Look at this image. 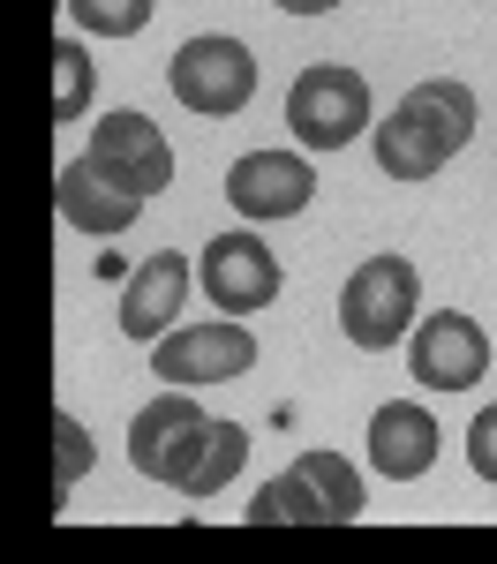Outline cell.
Returning a JSON list of instances; mask_svg holds the SVG:
<instances>
[{"mask_svg":"<svg viewBox=\"0 0 497 564\" xmlns=\"http://www.w3.org/2000/svg\"><path fill=\"white\" fill-rule=\"evenodd\" d=\"M369 467L385 481H422L437 467V422L414 399H385L369 414Z\"/></svg>","mask_w":497,"mask_h":564,"instance_id":"cell-10","label":"cell"},{"mask_svg":"<svg viewBox=\"0 0 497 564\" xmlns=\"http://www.w3.org/2000/svg\"><path fill=\"white\" fill-rule=\"evenodd\" d=\"M414 308H422V271L407 257H369L355 263V279L339 286V332L361 354H385L414 332Z\"/></svg>","mask_w":497,"mask_h":564,"instance_id":"cell-1","label":"cell"},{"mask_svg":"<svg viewBox=\"0 0 497 564\" xmlns=\"http://www.w3.org/2000/svg\"><path fill=\"white\" fill-rule=\"evenodd\" d=\"M316 196V166L302 151H249V159H234V174H226V204L241 218H294L310 212Z\"/></svg>","mask_w":497,"mask_h":564,"instance_id":"cell-8","label":"cell"},{"mask_svg":"<svg viewBox=\"0 0 497 564\" xmlns=\"http://www.w3.org/2000/svg\"><path fill=\"white\" fill-rule=\"evenodd\" d=\"M53 436H61V475H53V489L68 497V489H76V475H84V467H90V436L76 430L68 414H53Z\"/></svg>","mask_w":497,"mask_h":564,"instance_id":"cell-20","label":"cell"},{"mask_svg":"<svg viewBox=\"0 0 497 564\" xmlns=\"http://www.w3.org/2000/svg\"><path fill=\"white\" fill-rule=\"evenodd\" d=\"M445 159H452V151L422 129L407 106H392V113L377 121V174H385V181H430Z\"/></svg>","mask_w":497,"mask_h":564,"instance_id":"cell-13","label":"cell"},{"mask_svg":"<svg viewBox=\"0 0 497 564\" xmlns=\"http://www.w3.org/2000/svg\"><path fill=\"white\" fill-rule=\"evenodd\" d=\"M90 90H98V68H90L84 39H53V121H61V129L84 121Z\"/></svg>","mask_w":497,"mask_h":564,"instance_id":"cell-18","label":"cell"},{"mask_svg":"<svg viewBox=\"0 0 497 564\" xmlns=\"http://www.w3.org/2000/svg\"><path fill=\"white\" fill-rule=\"evenodd\" d=\"M467 467H475L483 481H497V406H483L475 430H467Z\"/></svg>","mask_w":497,"mask_h":564,"instance_id":"cell-21","label":"cell"},{"mask_svg":"<svg viewBox=\"0 0 497 564\" xmlns=\"http://www.w3.org/2000/svg\"><path fill=\"white\" fill-rule=\"evenodd\" d=\"M212 430V414L188 399V391H166V399H151L143 414L129 422V459H136V475H151V481H174L181 475V459L196 452V436Z\"/></svg>","mask_w":497,"mask_h":564,"instance_id":"cell-9","label":"cell"},{"mask_svg":"<svg viewBox=\"0 0 497 564\" xmlns=\"http://www.w3.org/2000/svg\"><path fill=\"white\" fill-rule=\"evenodd\" d=\"M196 279H204V302L226 308V316H257V308L279 302V257H271L257 234H219V241H204Z\"/></svg>","mask_w":497,"mask_h":564,"instance_id":"cell-6","label":"cell"},{"mask_svg":"<svg viewBox=\"0 0 497 564\" xmlns=\"http://www.w3.org/2000/svg\"><path fill=\"white\" fill-rule=\"evenodd\" d=\"M407 369H414V384H430V391H467L490 369V332L475 316H460V308H437V316L414 324Z\"/></svg>","mask_w":497,"mask_h":564,"instance_id":"cell-7","label":"cell"},{"mask_svg":"<svg viewBox=\"0 0 497 564\" xmlns=\"http://www.w3.org/2000/svg\"><path fill=\"white\" fill-rule=\"evenodd\" d=\"M68 15L84 23L90 39H136L159 15V0H68Z\"/></svg>","mask_w":497,"mask_h":564,"instance_id":"cell-19","label":"cell"},{"mask_svg":"<svg viewBox=\"0 0 497 564\" xmlns=\"http://www.w3.org/2000/svg\"><path fill=\"white\" fill-rule=\"evenodd\" d=\"M407 113L422 121V129L437 135L445 151H467V135H475V90L467 84H452V76H430V84H414L400 98Z\"/></svg>","mask_w":497,"mask_h":564,"instance_id":"cell-15","label":"cell"},{"mask_svg":"<svg viewBox=\"0 0 497 564\" xmlns=\"http://www.w3.org/2000/svg\"><path fill=\"white\" fill-rule=\"evenodd\" d=\"M53 204H61V218H68L76 234H129L136 212H143V196L114 188L90 159H68V166L53 174Z\"/></svg>","mask_w":497,"mask_h":564,"instance_id":"cell-12","label":"cell"},{"mask_svg":"<svg viewBox=\"0 0 497 564\" xmlns=\"http://www.w3.org/2000/svg\"><path fill=\"white\" fill-rule=\"evenodd\" d=\"M287 129L310 151H347L361 129H377L369 121V84L355 68H339V61H310L294 76V90H287Z\"/></svg>","mask_w":497,"mask_h":564,"instance_id":"cell-2","label":"cell"},{"mask_svg":"<svg viewBox=\"0 0 497 564\" xmlns=\"http://www.w3.org/2000/svg\"><path fill=\"white\" fill-rule=\"evenodd\" d=\"M84 159H90L106 181H114V188L143 196V204H151V196L174 181V143L159 135V121H151V113H106V121L90 129Z\"/></svg>","mask_w":497,"mask_h":564,"instance_id":"cell-5","label":"cell"},{"mask_svg":"<svg viewBox=\"0 0 497 564\" xmlns=\"http://www.w3.org/2000/svg\"><path fill=\"white\" fill-rule=\"evenodd\" d=\"M271 8H287V15H324V8H339V0H271Z\"/></svg>","mask_w":497,"mask_h":564,"instance_id":"cell-22","label":"cell"},{"mask_svg":"<svg viewBox=\"0 0 497 564\" xmlns=\"http://www.w3.org/2000/svg\"><path fill=\"white\" fill-rule=\"evenodd\" d=\"M151 369L166 384H234L241 369H257V332L241 316L219 324H181L166 339H151Z\"/></svg>","mask_w":497,"mask_h":564,"instance_id":"cell-4","label":"cell"},{"mask_svg":"<svg viewBox=\"0 0 497 564\" xmlns=\"http://www.w3.org/2000/svg\"><path fill=\"white\" fill-rule=\"evenodd\" d=\"M294 475L316 489V505H324V520H332V527L361 520V475H355V459H339V452H302V459H294Z\"/></svg>","mask_w":497,"mask_h":564,"instance_id":"cell-16","label":"cell"},{"mask_svg":"<svg viewBox=\"0 0 497 564\" xmlns=\"http://www.w3.org/2000/svg\"><path fill=\"white\" fill-rule=\"evenodd\" d=\"M174 98L188 113H204V121H226V113H241L249 98H257V53L241 39H226V31H204V39H188L174 53Z\"/></svg>","mask_w":497,"mask_h":564,"instance_id":"cell-3","label":"cell"},{"mask_svg":"<svg viewBox=\"0 0 497 564\" xmlns=\"http://www.w3.org/2000/svg\"><path fill=\"white\" fill-rule=\"evenodd\" d=\"M249 527H332V520H324V505L302 475H279L249 497Z\"/></svg>","mask_w":497,"mask_h":564,"instance_id":"cell-17","label":"cell"},{"mask_svg":"<svg viewBox=\"0 0 497 564\" xmlns=\"http://www.w3.org/2000/svg\"><path fill=\"white\" fill-rule=\"evenodd\" d=\"M241 467H249V430H241V422H212V430L196 436V452L181 459L174 489L181 497H219Z\"/></svg>","mask_w":497,"mask_h":564,"instance_id":"cell-14","label":"cell"},{"mask_svg":"<svg viewBox=\"0 0 497 564\" xmlns=\"http://www.w3.org/2000/svg\"><path fill=\"white\" fill-rule=\"evenodd\" d=\"M188 279H196V263L181 257V249H159V257L129 279V294H121V332H129L136 347L174 332L181 302H188Z\"/></svg>","mask_w":497,"mask_h":564,"instance_id":"cell-11","label":"cell"}]
</instances>
